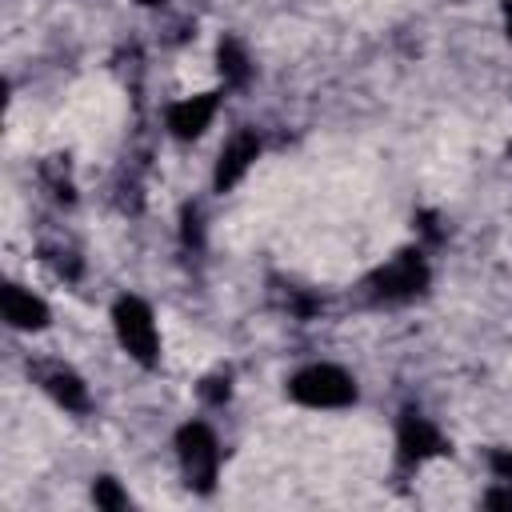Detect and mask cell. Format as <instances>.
I'll use <instances>...</instances> for the list:
<instances>
[{
  "label": "cell",
  "instance_id": "cell-1",
  "mask_svg": "<svg viewBox=\"0 0 512 512\" xmlns=\"http://www.w3.org/2000/svg\"><path fill=\"white\" fill-rule=\"evenodd\" d=\"M112 332H116L120 348H124L136 364L152 368V364L160 360L156 316H152V308H148L140 296H120V300L112 304Z\"/></svg>",
  "mask_w": 512,
  "mask_h": 512
},
{
  "label": "cell",
  "instance_id": "cell-2",
  "mask_svg": "<svg viewBox=\"0 0 512 512\" xmlns=\"http://www.w3.org/2000/svg\"><path fill=\"white\" fill-rule=\"evenodd\" d=\"M288 396L304 408H348L356 404V380L336 364H308L288 380Z\"/></svg>",
  "mask_w": 512,
  "mask_h": 512
},
{
  "label": "cell",
  "instance_id": "cell-3",
  "mask_svg": "<svg viewBox=\"0 0 512 512\" xmlns=\"http://www.w3.org/2000/svg\"><path fill=\"white\" fill-rule=\"evenodd\" d=\"M176 460H180V472H184V484L188 488L212 492L216 472H220V444H216V436H212L208 424L188 420L176 432Z\"/></svg>",
  "mask_w": 512,
  "mask_h": 512
},
{
  "label": "cell",
  "instance_id": "cell-4",
  "mask_svg": "<svg viewBox=\"0 0 512 512\" xmlns=\"http://www.w3.org/2000/svg\"><path fill=\"white\" fill-rule=\"evenodd\" d=\"M372 296L384 300V304H400V300H416L424 288H428V264L416 248H404L396 252L388 264H380L368 280Z\"/></svg>",
  "mask_w": 512,
  "mask_h": 512
},
{
  "label": "cell",
  "instance_id": "cell-5",
  "mask_svg": "<svg viewBox=\"0 0 512 512\" xmlns=\"http://www.w3.org/2000/svg\"><path fill=\"white\" fill-rule=\"evenodd\" d=\"M396 452H400L404 464H424V460L444 452V436L428 416L404 412L400 424H396Z\"/></svg>",
  "mask_w": 512,
  "mask_h": 512
},
{
  "label": "cell",
  "instance_id": "cell-6",
  "mask_svg": "<svg viewBox=\"0 0 512 512\" xmlns=\"http://www.w3.org/2000/svg\"><path fill=\"white\" fill-rule=\"evenodd\" d=\"M216 108H220V92L184 96V100H176V104L168 108V132H172L176 140H192V136H200V132L212 124Z\"/></svg>",
  "mask_w": 512,
  "mask_h": 512
},
{
  "label": "cell",
  "instance_id": "cell-7",
  "mask_svg": "<svg viewBox=\"0 0 512 512\" xmlns=\"http://www.w3.org/2000/svg\"><path fill=\"white\" fill-rule=\"evenodd\" d=\"M256 156H260V136L256 132H236L224 148H220V160H216V188L224 192V188H232V184H240L244 180V172L256 164Z\"/></svg>",
  "mask_w": 512,
  "mask_h": 512
},
{
  "label": "cell",
  "instance_id": "cell-8",
  "mask_svg": "<svg viewBox=\"0 0 512 512\" xmlns=\"http://www.w3.org/2000/svg\"><path fill=\"white\" fill-rule=\"evenodd\" d=\"M0 308H4V320L20 332H40L48 324V304L24 284H8L0 296Z\"/></svg>",
  "mask_w": 512,
  "mask_h": 512
},
{
  "label": "cell",
  "instance_id": "cell-9",
  "mask_svg": "<svg viewBox=\"0 0 512 512\" xmlns=\"http://www.w3.org/2000/svg\"><path fill=\"white\" fill-rule=\"evenodd\" d=\"M36 380H40V388H44L60 408H68V412H84V408H88V388H84V380H80L72 368L48 364V368L36 372Z\"/></svg>",
  "mask_w": 512,
  "mask_h": 512
},
{
  "label": "cell",
  "instance_id": "cell-10",
  "mask_svg": "<svg viewBox=\"0 0 512 512\" xmlns=\"http://www.w3.org/2000/svg\"><path fill=\"white\" fill-rule=\"evenodd\" d=\"M216 60H220V76H224V84H244V80H248V72H252L244 44H240V40H232V36H224V40H220Z\"/></svg>",
  "mask_w": 512,
  "mask_h": 512
},
{
  "label": "cell",
  "instance_id": "cell-11",
  "mask_svg": "<svg viewBox=\"0 0 512 512\" xmlns=\"http://www.w3.org/2000/svg\"><path fill=\"white\" fill-rule=\"evenodd\" d=\"M92 500H96V508H124V504H128V492H124L112 476H100V480L92 484Z\"/></svg>",
  "mask_w": 512,
  "mask_h": 512
},
{
  "label": "cell",
  "instance_id": "cell-12",
  "mask_svg": "<svg viewBox=\"0 0 512 512\" xmlns=\"http://www.w3.org/2000/svg\"><path fill=\"white\" fill-rule=\"evenodd\" d=\"M200 396H204L208 404H224V400H228V376H208L204 388H200Z\"/></svg>",
  "mask_w": 512,
  "mask_h": 512
},
{
  "label": "cell",
  "instance_id": "cell-13",
  "mask_svg": "<svg viewBox=\"0 0 512 512\" xmlns=\"http://www.w3.org/2000/svg\"><path fill=\"white\" fill-rule=\"evenodd\" d=\"M492 472H496L504 484H512V452H508V448L492 452Z\"/></svg>",
  "mask_w": 512,
  "mask_h": 512
},
{
  "label": "cell",
  "instance_id": "cell-14",
  "mask_svg": "<svg viewBox=\"0 0 512 512\" xmlns=\"http://www.w3.org/2000/svg\"><path fill=\"white\" fill-rule=\"evenodd\" d=\"M504 32H508V40H512V0L504 4Z\"/></svg>",
  "mask_w": 512,
  "mask_h": 512
},
{
  "label": "cell",
  "instance_id": "cell-15",
  "mask_svg": "<svg viewBox=\"0 0 512 512\" xmlns=\"http://www.w3.org/2000/svg\"><path fill=\"white\" fill-rule=\"evenodd\" d=\"M140 4H160V0H140Z\"/></svg>",
  "mask_w": 512,
  "mask_h": 512
}]
</instances>
